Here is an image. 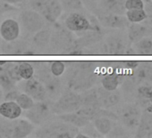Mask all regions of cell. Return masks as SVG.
<instances>
[{
  "label": "cell",
  "instance_id": "cell-1",
  "mask_svg": "<svg viewBox=\"0 0 152 138\" xmlns=\"http://www.w3.org/2000/svg\"><path fill=\"white\" fill-rule=\"evenodd\" d=\"M96 63L80 61L73 64L67 76V88L83 92L94 86L97 80Z\"/></svg>",
  "mask_w": 152,
  "mask_h": 138
},
{
  "label": "cell",
  "instance_id": "cell-2",
  "mask_svg": "<svg viewBox=\"0 0 152 138\" xmlns=\"http://www.w3.org/2000/svg\"><path fill=\"white\" fill-rule=\"evenodd\" d=\"M73 33L62 25H56L51 31L48 52L52 55H68L75 42Z\"/></svg>",
  "mask_w": 152,
  "mask_h": 138
},
{
  "label": "cell",
  "instance_id": "cell-3",
  "mask_svg": "<svg viewBox=\"0 0 152 138\" xmlns=\"http://www.w3.org/2000/svg\"><path fill=\"white\" fill-rule=\"evenodd\" d=\"M78 132L77 126L62 120L51 123L48 121L35 132V136L40 138H72Z\"/></svg>",
  "mask_w": 152,
  "mask_h": 138
},
{
  "label": "cell",
  "instance_id": "cell-4",
  "mask_svg": "<svg viewBox=\"0 0 152 138\" xmlns=\"http://www.w3.org/2000/svg\"><path fill=\"white\" fill-rule=\"evenodd\" d=\"M34 76L45 86L48 97L52 100H56L61 95L63 92L62 82L59 76H56L50 72L49 65L46 63H44L43 65H41V63H37Z\"/></svg>",
  "mask_w": 152,
  "mask_h": 138
},
{
  "label": "cell",
  "instance_id": "cell-5",
  "mask_svg": "<svg viewBox=\"0 0 152 138\" xmlns=\"http://www.w3.org/2000/svg\"><path fill=\"white\" fill-rule=\"evenodd\" d=\"M83 104L82 94L74 92L71 89H66L63 91L61 95L57 98V101L51 106L53 113L56 114H64L76 112Z\"/></svg>",
  "mask_w": 152,
  "mask_h": 138
},
{
  "label": "cell",
  "instance_id": "cell-6",
  "mask_svg": "<svg viewBox=\"0 0 152 138\" xmlns=\"http://www.w3.org/2000/svg\"><path fill=\"white\" fill-rule=\"evenodd\" d=\"M64 26L72 32H85L87 31H101L96 21L93 23L83 13L78 11L71 12L64 20Z\"/></svg>",
  "mask_w": 152,
  "mask_h": 138
},
{
  "label": "cell",
  "instance_id": "cell-7",
  "mask_svg": "<svg viewBox=\"0 0 152 138\" xmlns=\"http://www.w3.org/2000/svg\"><path fill=\"white\" fill-rule=\"evenodd\" d=\"M128 41L124 36L121 34H112L108 36L105 42L100 46L99 48L94 49L96 52L101 55H111V56H120L125 55L127 49L129 48Z\"/></svg>",
  "mask_w": 152,
  "mask_h": 138
},
{
  "label": "cell",
  "instance_id": "cell-8",
  "mask_svg": "<svg viewBox=\"0 0 152 138\" xmlns=\"http://www.w3.org/2000/svg\"><path fill=\"white\" fill-rule=\"evenodd\" d=\"M82 97H83L82 107L76 112H78L79 114H81L90 121L93 120L94 118L97 117L98 113L101 109L98 99L97 89L91 88L83 92Z\"/></svg>",
  "mask_w": 152,
  "mask_h": 138
},
{
  "label": "cell",
  "instance_id": "cell-9",
  "mask_svg": "<svg viewBox=\"0 0 152 138\" xmlns=\"http://www.w3.org/2000/svg\"><path fill=\"white\" fill-rule=\"evenodd\" d=\"M51 106L46 101H38L37 103H34L31 109H27L25 113L26 118L33 125L42 126L48 122L52 117L51 116L53 111L51 109Z\"/></svg>",
  "mask_w": 152,
  "mask_h": 138
},
{
  "label": "cell",
  "instance_id": "cell-10",
  "mask_svg": "<svg viewBox=\"0 0 152 138\" xmlns=\"http://www.w3.org/2000/svg\"><path fill=\"white\" fill-rule=\"evenodd\" d=\"M19 21L22 27L30 33H36L46 26L43 16L35 10H23L19 15Z\"/></svg>",
  "mask_w": 152,
  "mask_h": 138
},
{
  "label": "cell",
  "instance_id": "cell-11",
  "mask_svg": "<svg viewBox=\"0 0 152 138\" xmlns=\"http://www.w3.org/2000/svg\"><path fill=\"white\" fill-rule=\"evenodd\" d=\"M1 54L8 56H22V55H36L31 43L24 40H18L17 39L12 41L1 42Z\"/></svg>",
  "mask_w": 152,
  "mask_h": 138
},
{
  "label": "cell",
  "instance_id": "cell-12",
  "mask_svg": "<svg viewBox=\"0 0 152 138\" xmlns=\"http://www.w3.org/2000/svg\"><path fill=\"white\" fill-rule=\"evenodd\" d=\"M141 116V110L136 104L125 105L120 111L118 119L129 130H136Z\"/></svg>",
  "mask_w": 152,
  "mask_h": 138
},
{
  "label": "cell",
  "instance_id": "cell-13",
  "mask_svg": "<svg viewBox=\"0 0 152 138\" xmlns=\"http://www.w3.org/2000/svg\"><path fill=\"white\" fill-rule=\"evenodd\" d=\"M95 14L99 23L105 27L113 29H124L129 26V22L126 17H124L121 15L105 12L97 8H95Z\"/></svg>",
  "mask_w": 152,
  "mask_h": 138
},
{
  "label": "cell",
  "instance_id": "cell-14",
  "mask_svg": "<svg viewBox=\"0 0 152 138\" xmlns=\"http://www.w3.org/2000/svg\"><path fill=\"white\" fill-rule=\"evenodd\" d=\"M23 91L36 101H46L48 98L45 86L35 76L26 80V82L23 84Z\"/></svg>",
  "mask_w": 152,
  "mask_h": 138
},
{
  "label": "cell",
  "instance_id": "cell-15",
  "mask_svg": "<svg viewBox=\"0 0 152 138\" xmlns=\"http://www.w3.org/2000/svg\"><path fill=\"white\" fill-rule=\"evenodd\" d=\"M51 37V30L48 27H44L40 31L37 32L32 37L31 46L36 54H45L48 52L49 42Z\"/></svg>",
  "mask_w": 152,
  "mask_h": 138
},
{
  "label": "cell",
  "instance_id": "cell-16",
  "mask_svg": "<svg viewBox=\"0 0 152 138\" xmlns=\"http://www.w3.org/2000/svg\"><path fill=\"white\" fill-rule=\"evenodd\" d=\"M97 93L99 105L102 109H110L115 107L121 100V92L117 89L108 91L103 87H99L97 89Z\"/></svg>",
  "mask_w": 152,
  "mask_h": 138
},
{
  "label": "cell",
  "instance_id": "cell-17",
  "mask_svg": "<svg viewBox=\"0 0 152 138\" xmlns=\"http://www.w3.org/2000/svg\"><path fill=\"white\" fill-rule=\"evenodd\" d=\"M62 12L63 7L59 0H48L39 14L48 23H56L62 15Z\"/></svg>",
  "mask_w": 152,
  "mask_h": 138
},
{
  "label": "cell",
  "instance_id": "cell-18",
  "mask_svg": "<svg viewBox=\"0 0 152 138\" xmlns=\"http://www.w3.org/2000/svg\"><path fill=\"white\" fill-rule=\"evenodd\" d=\"M20 35V26L14 19L5 20L0 25V36L6 41H12L18 39Z\"/></svg>",
  "mask_w": 152,
  "mask_h": 138
},
{
  "label": "cell",
  "instance_id": "cell-19",
  "mask_svg": "<svg viewBox=\"0 0 152 138\" xmlns=\"http://www.w3.org/2000/svg\"><path fill=\"white\" fill-rule=\"evenodd\" d=\"M84 34L75 40L74 48H91L100 42L103 39L102 31H87ZM70 53V52H69ZM69 55V54H68Z\"/></svg>",
  "mask_w": 152,
  "mask_h": 138
},
{
  "label": "cell",
  "instance_id": "cell-20",
  "mask_svg": "<svg viewBox=\"0 0 152 138\" xmlns=\"http://www.w3.org/2000/svg\"><path fill=\"white\" fill-rule=\"evenodd\" d=\"M137 138L152 137V113L145 110L141 113L139 125L134 135Z\"/></svg>",
  "mask_w": 152,
  "mask_h": 138
},
{
  "label": "cell",
  "instance_id": "cell-21",
  "mask_svg": "<svg viewBox=\"0 0 152 138\" xmlns=\"http://www.w3.org/2000/svg\"><path fill=\"white\" fill-rule=\"evenodd\" d=\"M35 126L28 119H14L12 138H24L33 132Z\"/></svg>",
  "mask_w": 152,
  "mask_h": 138
},
{
  "label": "cell",
  "instance_id": "cell-22",
  "mask_svg": "<svg viewBox=\"0 0 152 138\" xmlns=\"http://www.w3.org/2000/svg\"><path fill=\"white\" fill-rule=\"evenodd\" d=\"M23 113L22 108L14 101H6L0 104V116L8 119L19 118Z\"/></svg>",
  "mask_w": 152,
  "mask_h": 138
},
{
  "label": "cell",
  "instance_id": "cell-23",
  "mask_svg": "<svg viewBox=\"0 0 152 138\" xmlns=\"http://www.w3.org/2000/svg\"><path fill=\"white\" fill-rule=\"evenodd\" d=\"M124 3L125 0H100L99 10L123 15L126 11Z\"/></svg>",
  "mask_w": 152,
  "mask_h": 138
},
{
  "label": "cell",
  "instance_id": "cell-24",
  "mask_svg": "<svg viewBox=\"0 0 152 138\" xmlns=\"http://www.w3.org/2000/svg\"><path fill=\"white\" fill-rule=\"evenodd\" d=\"M148 27L145 24H140L139 23H132L128 26L127 38L130 43H135L140 39L148 36Z\"/></svg>",
  "mask_w": 152,
  "mask_h": 138
},
{
  "label": "cell",
  "instance_id": "cell-25",
  "mask_svg": "<svg viewBox=\"0 0 152 138\" xmlns=\"http://www.w3.org/2000/svg\"><path fill=\"white\" fill-rule=\"evenodd\" d=\"M124 76L117 73L115 71H112L109 74L105 75L101 79V85L104 89L108 91L116 90L119 85L124 82Z\"/></svg>",
  "mask_w": 152,
  "mask_h": 138
},
{
  "label": "cell",
  "instance_id": "cell-26",
  "mask_svg": "<svg viewBox=\"0 0 152 138\" xmlns=\"http://www.w3.org/2000/svg\"><path fill=\"white\" fill-rule=\"evenodd\" d=\"M57 118L59 120H62L65 123L71 124L74 126L77 127H83L88 123H90V120L79 114L78 112H71V113H64V114H59L57 116Z\"/></svg>",
  "mask_w": 152,
  "mask_h": 138
},
{
  "label": "cell",
  "instance_id": "cell-27",
  "mask_svg": "<svg viewBox=\"0 0 152 138\" xmlns=\"http://www.w3.org/2000/svg\"><path fill=\"white\" fill-rule=\"evenodd\" d=\"M92 121V125L94 126V127L102 135H107L115 126L113 119L107 117H98L94 118Z\"/></svg>",
  "mask_w": 152,
  "mask_h": 138
},
{
  "label": "cell",
  "instance_id": "cell-28",
  "mask_svg": "<svg viewBox=\"0 0 152 138\" xmlns=\"http://www.w3.org/2000/svg\"><path fill=\"white\" fill-rule=\"evenodd\" d=\"M132 48L137 55H152V38L146 36L140 39L137 42L133 43Z\"/></svg>",
  "mask_w": 152,
  "mask_h": 138
},
{
  "label": "cell",
  "instance_id": "cell-29",
  "mask_svg": "<svg viewBox=\"0 0 152 138\" xmlns=\"http://www.w3.org/2000/svg\"><path fill=\"white\" fill-rule=\"evenodd\" d=\"M125 17L128 20L129 23H142L144 22L147 17L148 14L144 9H132V10H126Z\"/></svg>",
  "mask_w": 152,
  "mask_h": 138
},
{
  "label": "cell",
  "instance_id": "cell-30",
  "mask_svg": "<svg viewBox=\"0 0 152 138\" xmlns=\"http://www.w3.org/2000/svg\"><path fill=\"white\" fill-rule=\"evenodd\" d=\"M34 71L35 69L30 62H26V61L18 62V73L22 79L28 80L31 78L32 76H34Z\"/></svg>",
  "mask_w": 152,
  "mask_h": 138
},
{
  "label": "cell",
  "instance_id": "cell-31",
  "mask_svg": "<svg viewBox=\"0 0 152 138\" xmlns=\"http://www.w3.org/2000/svg\"><path fill=\"white\" fill-rule=\"evenodd\" d=\"M2 65L5 68V70L7 71V73L9 76V77L15 83L20 82L22 80V78L19 76V73H18V62L4 61V63L2 65Z\"/></svg>",
  "mask_w": 152,
  "mask_h": 138
},
{
  "label": "cell",
  "instance_id": "cell-32",
  "mask_svg": "<svg viewBox=\"0 0 152 138\" xmlns=\"http://www.w3.org/2000/svg\"><path fill=\"white\" fill-rule=\"evenodd\" d=\"M59 2L62 5L63 9L68 12L78 11L83 13L84 11L83 0H59Z\"/></svg>",
  "mask_w": 152,
  "mask_h": 138
},
{
  "label": "cell",
  "instance_id": "cell-33",
  "mask_svg": "<svg viewBox=\"0 0 152 138\" xmlns=\"http://www.w3.org/2000/svg\"><path fill=\"white\" fill-rule=\"evenodd\" d=\"M0 87L7 92L15 89V83L9 77L2 65H0Z\"/></svg>",
  "mask_w": 152,
  "mask_h": 138
},
{
  "label": "cell",
  "instance_id": "cell-34",
  "mask_svg": "<svg viewBox=\"0 0 152 138\" xmlns=\"http://www.w3.org/2000/svg\"><path fill=\"white\" fill-rule=\"evenodd\" d=\"M14 129V119L0 118V137L12 138Z\"/></svg>",
  "mask_w": 152,
  "mask_h": 138
},
{
  "label": "cell",
  "instance_id": "cell-35",
  "mask_svg": "<svg viewBox=\"0 0 152 138\" xmlns=\"http://www.w3.org/2000/svg\"><path fill=\"white\" fill-rule=\"evenodd\" d=\"M15 102L22 108V109L24 110L31 109L35 103L34 100L25 92H20L15 100Z\"/></svg>",
  "mask_w": 152,
  "mask_h": 138
},
{
  "label": "cell",
  "instance_id": "cell-36",
  "mask_svg": "<svg viewBox=\"0 0 152 138\" xmlns=\"http://www.w3.org/2000/svg\"><path fill=\"white\" fill-rule=\"evenodd\" d=\"M50 72L56 76H61L65 71V63L63 61H53L49 63Z\"/></svg>",
  "mask_w": 152,
  "mask_h": 138
},
{
  "label": "cell",
  "instance_id": "cell-37",
  "mask_svg": "<svg viewBox=\"0 0 152 138\" xmlns=\"http://www.w3.org/2000/svg\"><path fill=\"white\" fill-rule=\"evenodd\" d=\"M110 137H125L128 136V130L126 127H124L122 126H114L112 130L107 134Z\"/></svg>",
  "mask_w": 152,
  "mask_h": 138
},
{
  "label": "cell",
  "instance_id": "cell-38",
  "mask_svg": "<svg viewBox=\"0 0 152 138\" xmlns=\"http://www.w3.org/2000/svg\"><path fill=\"white\" fill-rule=\"evenodd\" d=\"M124 7H125V10L144 9L145 5H144L143 0H125Z\"/></svg>",
  "mask_w": 152,
  "mask_h": 138
},
{
  "label": "cell",
  "instance_id": "cell-39",
  "mask_svg": "<svg viewBox=\"0 0 152 138\" xmlns=\"http://www.w3.org/2000/svg\"><path fill=\"white\" fill-rule=\"evenodd\" d=\"M151 88H152V86H150V85H148V84H140L137 88L138 96L140 99L147 100L148 97V94H149V92H150Z\"/></svg>",
  "mask_w": 152,
  "mask_h": 138
},
{
  "label": "cell",
  "instance_id": "cell-40",
  "mask_svg": "<svg viewBox=\"0 0 152 138\" xmlns=\"http://www.w3.org/2000/svg\"><path fill=\"white\" fill-rule=\"evenodd\" d=\"M47 1L48 0H28V4L32 10H35L38 13H40V11L42 10Z\"/></svg>",
  "mask_w": 152,
  "mask_h": 138
},
{
  "label": "cell",
  "instance_id": "cell-41",
  "mask_svg": "<svg viewBox=\"0 0 152 138\" xmlns=\"http://www.w3.org/2000/svg\"><path fill=\"white\" fill-rule=\"evenodd\" d=\"M16 10H17V8L15 6L7 4V3L4 2L3 0H0V16L5 15L6 13L13 12V11H16Z\"/></svg>",
  "mask_w": 152,
  "mask_h": 138
},
{
  "label": "cell",
  "instance_id": "cell-42",
  "mask_svg": "<svg viewBox=\"0 0 152 138\" xmlns=\"http://www.w3.org/2000/svg\"><path fill=\"white\" fill-rule=\"evenodd\" d=\"M19 93H20V92L17 91V90H15V89L12 90V91H9V92H7V95L5 97V100L6 101H15V100H16L17 96L19 95Z\"/></svg>",
  "mask_w": 152,
  "mask_h": 138
},
{
  "label": "cell",
  "instance_id": "cell-43",
  "mask_svg": "<svg viewBox=\"0 0 152 138\" xmlns=\"http://www.w3.org/2000/svg\"><path fill=\"white\" fill-rule=\"evenodd\" d=\"M3 1L12 6H20L28 2V0H3Z\"/></svg>",
  "mask_w": 152,
  "mask_h": 138
},
{
  "label": "cell",
  "instance_id": "cell-44",
  "mask_svg": "<svg viewBox=\"0 0 152 138\" xmlns=\"http://www.w3.org/2000/svg\"><path fill=\"white\" fill-rule=\"evenodd\" d=\"M140 62H137V61H127V62H124V67L125 68H129V69H134L136 68L138 65H139Z\"/></svg>",
  "mask_w": 152,
  "mask_h": 138
},
{
  "label": "cell",
  "instance_id": "cell-45",
  "mask_svg": "<svg viewBox=\"0 0 152 138\" xmlns=\"http://www.w3.org/2000/svg\"><path fill=\"white\" fill-rule=\"evenodd\" d=\"M148 100L150 103H152V88L149 92V94H148Z\"/></svg>",
  "mask_w": 152,
  "mask_h": 138
},
{
  "label": "cell",
  "instance_id": "cell-46",
  "mask_svg": "<svg viewBox=\"0 0 152 138\" xmlns=\"http://www.w3.org/2000/svg\"><path fill=\"white\" fill-rule=\"evenodd\" d=\"M88 1V3L90 4V3H93V2H95V1H99V0H87Z\"/></svg>",
  "mask_w": 152,
  "mask_h": 138
},
{
  "label": "cell",
  "instance_id": "cell-47",
  "mask_svg": "<svg viewBox=\"0 0 152 138\" xmlns=\"http://www.w3.org/2000/svg\"><path fill=\"white\" fill-rule=\"evenodd\" d=\"M0 54H1V44H0Z\"/></svg>",
  "mask_w": 152,
  "mask_h": 138
}]
</instances>
